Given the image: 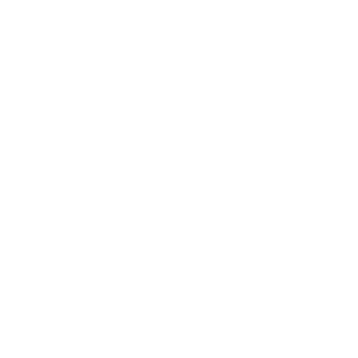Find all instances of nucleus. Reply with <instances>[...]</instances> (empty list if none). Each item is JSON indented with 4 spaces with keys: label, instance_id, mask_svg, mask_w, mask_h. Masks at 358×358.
I'll use <instances>...</instances> for the list:
<instances>
[]
</instances>
